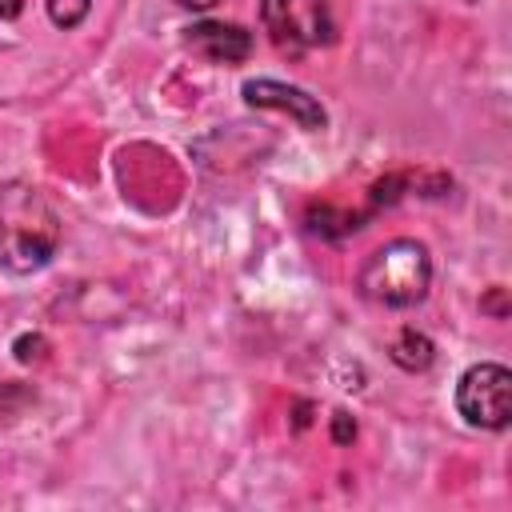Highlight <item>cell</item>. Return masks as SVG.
I'll return each instance as SVG.
<instances>
[{
	"mask_svg": "<svg viewBox=\"0 0 512 512\" xmlns=\"http://www.w3.org/2000/svg\"><path fill=\"white\" fill-rule=\"evenodd\" d=\"M64 240V220L44 188L28 180L0 184V268L12 276H32L52 264Z\"/></svg>",
	"mask_w": 512,
	"mask_h": 512,
	"instance_id": "1",
	"label": "cell"
},
{
	"mask_svg": "<svg viewBox=\"0 0 512 512\" xmlns=\"http://www.w3.org/2000/svg\"><path fill=\"white\" fill-rule=\"evenodd\" d=\"M240 92H244V100H248L252 108L288 112L304 132H320V128H328V112H324V104H320L312 92L296 88V84H284V80H272V76H256V80H244Z\"/></svg>",
	"mask_w": 512,
	"mask_h": 512,
	"instance_id": "5",
	"label": "cell"
},
{
	"mask_svg": "<svg viewBox=\"0 0 512 512\" xmlns=\"http://www.w3.org/2000/svg\"><path fill=\"white\" fill-rule=\"evenodd\" d=\"M184 48L208 64H244L252 56V32L232 20H196L184 28Z\"/></svg>",
	"mask_w": 512,
	"mask_h": 512,
	"instance_id": "6",
	"label": "cell"
},
{
	"mask_svg": "<svg viewBox=\"0 0 512 512\" xmlns=\"http://www.w3.org/2000/svg\"><path fill=\"white\" fill-rule=\"evenodd\" d=\"M32 400H36L32 388H24V384H0V424H12Z\"/></svg>",
	"mask_w": 512,
	"mask_h": 512,
	"instance_id": "9",
	"label": "cell"
},
{
	"mask_svg": "<svg viewBox=\"0 0 512 512\" xmlns=\"http://www.w3.org/2000/svg\"><path fill=\"white\" fill-rule=\"evenodd\" d=\"M260 24L284 56H304L336 40L328 0H260Z\"/></svg>",
	"mask_w": 512,
	"mask_h": 512,
	"instance_id": "3",
	"label": "cell"
},
{
	"mask_svg": "<svg viewBox=\"0 0 512 512\" xmlns=\"http://www.w3.org/2000/svg\"><path fill=\"white\" fill-rule=\"evenodd\" d=\"M456 416L480 432H504L512 420V372L496 360H480L456 380Z\"/></svg>",
	"mask_w": 512,
	"mask_h": 512,
	"instance_id": "4",
	"label": "cell"
},
{
	"mask_svg": "<svg viewBox=\"0 0 512 512\" xmlns=\"http://www.w3.org/2000/svg\"><path fill=\"white\" fill-rule=\"evenodd\" d=\"M356 288L364 300L380 308H412L432 288V256L420 240L396 236L364 256L356 272Z\"/></svg>",
	"mask_w": 512,
	"mask_h": 512,
	"instance_id": "2",
	"label": "cell"
},
{
	"mask_svg": "<svg viewBox=\"0 0 512 512\" xmlns=\"http://www.w3.org/2000/svg\"><path fill=\"white\" fill-rule=\"evenodd\" d=\"M180 8H192V12H204V8H212V4H220V0H176Z\"/></svg>",
	"mask_w": 512,
	"mask_h": 512,
	"instance_id": "11",
	"label": "cell"
},
{
	"mask_svg": "<svg viewBox=\"0 0 512 512\" xmlns=\"http://www.w3.org/2000/svg\"><path fill=\"white\" fill-rule=\"evenodd\" d=\"M24 12V0H0V20H16Z\"/></svg>",
	"mask_w": 512,
	"mask_h": 512,
	"instance_id": "10",
	"label": "cell"
},
{
	"mask_svg": "<svg viewBox=\"0 0 512 512\" xmlns=\"http://www.w3.org/2000/svg\"><path fill=\"white\" fill-rule=\"evenodd\" d=\"M88 12H92V0H48V20L64 32L80 28L88 20Z\"/></svg>",
	"mask_w": 512,
	"mask_h": 512,
	"instance_id": "8",
	"label": "cell"
},
{
	"mask_svg": "<svg viewBox=\"0 0 512 512\" xmlns=\"http://www.w3.org/2000/svg\"><path fill=\"white\" fill-rule=\"evenodd\" d=\"M388 356H392V364H400L404 372H424V368L436 360V344H432L420 328H400L396 340L388 344Z\"/></svg>",
	"mask_w": 512,
	"mask_h": 512,
	"instance_id": "7",
	"label": "cell"
}]
</instances>
